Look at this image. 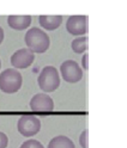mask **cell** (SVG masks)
<instances>
[{"label":"cell","instance_id":"6da1fadb","mask_svg":"<svg viewBox=\"0 0 127 148\" xmlns=\"http://www.w3.org/2000/svg\"><path fill=\"white\" fill-rule=\"evenodd\" d=\"M24 42L28 49L34 54L44 53L46 50H48L50 44L49 36L40 27H31V29L26 31Z\"/></svg>","mask_w":127,"mask_h":148},{"label":"cell","instance_id":"7a4b0ae2","mask_svg":"<svg viewBox=\"0 0 127 148\" xmlns=\"http://www.w3.org/2000/svg\"><path fill=\"white\" fill-rule=\"evenodd\" d=\"M22 74L14 68H7L0 73V90L4 93H16L22 87Z\"/></svg>","mask_w":127,"mask_h":148},{"label":"cell","instance_id":"3957f363","mask_svg":"<svg viewBox=\"0 0 127 148\" xmlns=\"http://www.w3.org/2000/svg\"><path fill=\"white\" fill-rule=\"evenodd\" d=\"M37 82L40 88L43 91V93L54 92L60 85V75L58 69L53 66H46L44 68H42L39 74Z\"/></svg>","mask_w":127,"mask_h":148},{"label":"cell","instance_id":"277c9868","mask_svg":"<svg viewBox=\"0 0 127 148\" xmlns=\"http://www.w3.org/2000/svg\"><path fill=\"white\" fill-rule=\"evenodd\" d=\"M60 74L66 82L76 84L83 78V69L75 60H66L60 66Z\"/></svg>","mask_w":127,"mask_h":148},{"label":"cell","instance_id":"5b68a950","mask_svg":"<svg viewBox=\"0 0 127 148\" xmlns=\"http://www.w3.org/2000/svg\"><path fill=\"white\" fill-rule=\"evenodd\" d=\"M17 129L23 136L31 137L36 135L41 129L40 119L32 115H23L17 123Z\"/></svg>","mask_w":127,"mask_h":148},{"label":"cell","instance_id":"8992f818","mask_svg":"<svg viewBox=\"0 0 127 148\" xmlns=\"http://www.w3.org/2000/svg\"><path fill=\"white\" fill-rule=\"evenodd\" d=\"M88 16L84 14H76V16H70L66 22V30L68 34L73 36H83L88 32Z\"/></svg>","mask_w":127,"mask_h":148},{"label":"cell","instance_id":"52a82bcc","mask_svg":"<svg viewBox=\"0 0 127 148\" xmlns=\"http://www.w3.org/2000/svg\"><path fill=\"white\" fill-rule=\"evenodd\" d=\"M35 60V54L28 48H22L14 51L11 56V64L14 69H25L30 67Z\"/></svg>","mask_w":127,"mask_h":148},{"label":"cell","instance_id":"ba28073f","mask_svg":"<svg viewBox=\"0 0 127 148\" xmlns=\"http://www.w3.org/2000/svg\"><path fill=\"white\" fill-rule=\"evenodd\" d=\"M30 109L36 112H50L54 109V101L47 93H36L30 100Z\"/></svg>","mask_w":127,"mask_h":148},{"label":"cell","instance_id":"9c48e42d","mask_svg":"<svg viewBox=\"0 0 127 148\" xmlns=\"http://www.w3.org/2000/svg\"><path fill=\"white\" fill-rule=\"evenodd\" d=\"M7 24L18 31L25 30L31 24V16L29 14H11L7 17Z\"/></svg>","mask_w":127,"mask_h":148},{"label":"cell","instance_id":"30bf717a","mask_svg":"<svg viewBox=\"0 0 127 148\" xmlns=\"http://www.w3.org/2000/svg\"><path fill=\"white\" fill-rule=\"evenodd\" d=\"M40 25L44 30L53 31L57 30L62 23V16L60 14H42L39 18Z\"/></svg>","mask_w":127,"mask_h":148},{"label":"cell","instance_id":"8fae6325","mask_svg":"<svg viewBox=\"0 0 127 148\" xmlns=\"http://www.w3.org/2000/svg\"><path fill=\"white\" fill-rule=\"evenodd\" d=\"M47 148H76V146L70 137L64 135H58L49 141Z\"/></svg>","mask_w":127,"mask_h":148},{"label":"cell","instance_id":"7c38bea8","mask_svg":"<svg viewBox=\"0 0 127 148\" xmlns=\"http://www.w3.org/2000/svg\"><path fill=\"white\" fill-rule=\"evenodd\" d=\"M71 48L76 54L85 53L88 50V48H89V38H88V36H80V37L75 38L71 43Z\"/></svg>","mask_w":127,"mask_h":148},{"label":"cell","instance_id":"4fadbf2b","mask_svg":"<svg viewBox=\"0 0 127 148\" xmlns=\"http://www.w3.org/2000/svg\"><path fill=\"white\" fill-rule=\"evenodd\" d=\"M19 148H44L43 145L37 140H26L24 141Z\"/></svg>","mask_w":127,"mask_h":148},{"label":"cell","instance_id":"5bb4252c","mask_svg":"<svg viewBox=\"0 0 127 148\" xmlns=\"http://www.w3.org/2000/svg\"><path fill=\"white\" fill-rule=\"evenodd\" d=\"M79 145L81 148H89V130H83L79 135Z\"/></svg>","mask_w":127,"mask_h":148},{"label":"cell","instance_id":"9a60e30c","mask_svg":"<svg viewBox=\"0 0 127 148\" xmlns=\"http://www.w3.org/2000/svg\"><path fill=\"white\" fill-rule=\"evenodd\" d=\"M8 145V137L5 133L0 132V148H6Z\"/></svg>","mask_w":127,"mask_h":148},{"label":"cell","instance_id":"2e32d148","mask_svg":"<svg viewBox=\"0 0 127 148\" xmlns=\"http://www.w3.org/2000/svg\"><path fill=\"white\" fill-rule=\"evenodd\" d=\"M81 66H83V69L85 71L89 69V54L83 55V58H81Z\"/></svg>","mask_w":127,"mask_h":148},{"label":"cell","instance_id":"e0dca14e","mask_svg":"<svg viewBox=\"0 0 127 148\" xmlns=\"http://www.w3.org/2000/svg\"><path fill=\"white\" fill-rule=\"evenodd\" d=\"M3 41H4V30H3V27L0 26V44H1Z\"/></svg>","mask_w":127,"mask_h":148},{"label":"cell","instance_id":"ac0fdd59","mask_svg":"<svg viewBox=\"0 0 127 148\" xmlns=\"http://www.w3.org/2000/svg\"><path fill=\"white\" fill-rule=\"evenodd\" d=\"M0 68H1V60H0Z\"/></svg>","mask_w":127,"mask_h":148}]
</instances>
